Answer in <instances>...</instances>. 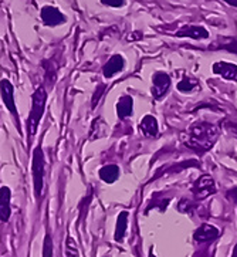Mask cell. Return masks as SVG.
<instances>
[{"mask_svg": "<svg viewBox=\"0 0 237 257\" xmlns=\"http://www.w3.org/2000/svg\"><path fill=\"white\" fill-rule=\"evenodd\" d=\"M139 130L141 133L144 134L148 138H156L158 134H159V125H158V119L155 116L147 114L141 119L139 122Z\"/></svg>", "mask_w": 237, "mask_h": 257, "instance_id": "13", "label": "cell"}, {"mask_svg": "<svg viewBox=\"0 0 237 257\" xmlns=\"http://www.w3.org/2000/svg\"><path fill=\"white\" fill-rule=\"evenodd\" d=\"M190 192L193 193L195 200L200 202V200H204L213 196L217 192V188H216L214 179L210 175H202L199 179H196L193 182L192 188H190Z\"/></svg>", "mask_w": 237, "mask_h": 257, "instance_id": "4", "label": "cell"}, {"mask_svg": "<svg viewBox=\"0 0 237 257\" xmlns=\"http://www.w3.org/2000/svg\"><path fill=\"white\" fill-rule=\"evenodd\" d=\"M44 152L40 145L33 151V159H32V175H33V186L34 196L37 203H40L41 196H43V188H44Z\"/></svg>", "mask_w": 237, "mask_h": 257, "instance_id": "3", "label": "cell"}, {"mask_svg": "<svg viewBox=\"0 0 237 257\" xmlns=\"http://www.w3.org/2000/svg\"><path fill=\"white\" fill-rule=\"evenodd\" d=\"M173 36L180 39H192V40H206L210 37L209 30L204 26L199 25H183L179 27Z\"/></svg>", "mask_w": 237, "mask_h": 257, "instance_id": "8", "label": "cell"}, {"mask_svg": "<svg viewBox=\"0 0 237 257\" xmlns=\"http://www.w3.org/2000/svg\"><path fill=\"white\" fill-rule=\"evenodd\" d=\"M10 199H12V191L9 186L0 188V220L2 223H8L12 215L10 207Z\"/></svg>", "mask_w": 237, "mask_h": 257, "instance_id": "12", "label": "cell"}, {"mask_svg": "<svg viewBox=\"0 0 237 257\" xmlns=\"http://www.w3.org/2000/svg\"><path fill=\"white\" fill-rule=\"evenodd\" d=\"M176 87H178V91L186 94V92H192L193 90H195V88L200 87V84H199V81H197V80H195V78H189V77H185L183 80H180Z\"/></svg>", "mask_w": 237, "mask_h": 257, "instance_id": "19", "label": "cell"}, {"mask_svg": "<svg viewBox=\"0 0 237 257\" xmlns=\"http://www.w3.org/2000/svg\"><path fill=\"white\" fill-rule=\"evenodd\" d=\"M46 101H47V91L46 88L40 85L36 88V91L32 95V109L29 112V118H27V134L32 138L37 134L39 125H40L41 118L44 114V108H46Z\"/></svg>", "mask_w": 237, "mask_h": 257, "instance_id": "2", "label": "cell"}, {"mask_svg": "<svg viewBox=\"0 0 237 257\" xmlns=\"http://www.w3.org/2000/svg\"><path fill=\"white\" fill-rule=\"evenodd\" d=\"M134 112V100L131 95H121L116 102V115L120 119H127Z\"/></svg>", "mask_w": 237, "mask_h": 257, "instance_id": "14", "label": "cell"}, {"mask_svg": "<svg viewBox=\"0 0 237 257\" xmlns=\"http://www.w3.org/2000/svg\"><path fill=\"white\" fill-rule=\"evenodd\" d=\"M104 6L106 8H112V9H120L125 6L127 0H99Z\"/></svg>", "mask_w": 237, "mask_h": 257, "instance_id": "23", "label": "cell"}, {"mask_svg": "<svg viewBox=\"0 0 237 257\" xmlns=\"http://www.w3.org/2000/svg\"><path fill=\"white\" fill-rule=\"evenodd\" d=\"M41 22L47 27H57L67 23V16L60 10V9L54 8V6H43L40 10Z\"/></svg>", "mask_w": 237, "mask_h": 257, "instance_id": "7", "label": "cell"}, {"mask_svg": "<svg viewBox=\"0 0 237 257\" xmlns=\"http://www.w3.org/2000/svg\"><path fill=\"white\" fill-rule=\"evenodd\" d=\"M128 219H130V213L127 210L120 212V215L116 217V226H115L114 239L115 241L121 243L125 237V234L128 232Z\"/></svg>", "mask_w": 237, "mask_h": 257, "instance_id": "15", "label": "cell"}, {"mask_svg": "<svg viewBox=\"0 0 237 257\" xmlns=\"http://www.w3.org/2000/svg\"><path fill=\"white\" fill-rule=\"evenodd\" d=\"M219 126L207 122V121H199L189 126L182 135L183 145L195 152L199 157H203L209 151L213 150L216 142L219 140Z\"/></svg>", "mask_w": 237, "mask_h": 257, "instance_id": "1", "label": "cell"}, {"mask_svg": "<svg viewBox=\"0 0 237 257\" xmlns=\"http://www.w3.org/2000/svg\"><path fill=\"white\" fill-rule=\"evenodd\" d=\"M125 64L127 63H125V58H124L123 54H114L108 58V61L102 66V75L106 80H111L112 77L124 71Z\"/></svg>", "mask_w": 237, "mask_h": 257, "instance_id": "10", "label": "cell"}, {"mask_svg": "<svg viewBox=\"0 0 237 257\" xmlns=\"http://www.w3.org/2000/svg\"><path fill=\"white\" fill-rule=\"evenodd\" d=\"M149 257H156L155 254H154V251H152V250H151V251H149Z\"/></svg>", "mask_w": 237, "mask_h": 257, "instance_id": "28", "label": "cell"}, {"mask_svg": "<svg viewBox=\"0 0 237 257\" xmlns=\"http://www.w3.org/2000/svg\"><path fill=\"white\" fill-rule=\"evenodd\" d=\"M106 87L102 84V85H99L98 88L95 90V92H94V95H92V108H95L97 107V104H98V101H99V97L104 94V90H105Z\"/></svg>", "mask_w": 237, "mask_h": 257, "instance_id": "24", "label": "cell"}, {"mask_svg": "<svg viewBox=\"0 0 237 257\" xmlns=\"http://www.w3.org/2000/svg\"><path fill=\"white\" fill-rule=\"evenodd\" d=\"M213 74L220 75L227 81H234L237 78V64L229 61H216L212 66Z\"/></svg>", "mask_w": 237, "mask_h": 257, "instance_id": "11", "label": "cell"}, {"mask_svg": "<svg viewBox=\"0 0 237 257\" xmlns=\"http://www.w3.org/2000/svg\"><path fill=\"white\" fill-rule=\"evenodd\" d=\"M226 198H227L233 205H236L237 206V186H234V188H230L229 191L226 192Z\"/></svg>", "mask_w": 237, "mask_h": 257, "instance_id": "25", "label": "cell"}, {"mask_svg": "<svg viewBox=\"0 0 237 257\" xmlns=\"http://www.w3.org/2000/svg\"><path fill=\"white\" fill-rule=\"evenodd\" d=\"M172 87L171 75L165 71H156L152 75V88H151V94L154 97V100L159 101L164 98L165 95L169 92Z\"/></svg>", "mask_w": 237, "mask_h": 257, "instance_id": "5", "label": "cell"}, {"mask_svg": "<svg viewBox=\"0 0 237 257\" xmlns=\"http://www.w3.org/2000/svg\"><path fill=\"white\" fill-rule=\"evenodd\" d=\"M210 50H223L231 54H237V36L217 39V42H214L210 46Z\"/></svg>", "mask_w": 237, "mask_h": 257, "instance_id": "16", "label": "cell"}, {"mask_svg": "<svg viewBox=\"0 0 237 257\" xmlns=\"http://www.w3.org/2000/svg\"><path fill=\"white\" fill-rule=\"evenodd\" d=\"M221 2H224L226 5H229V6H231V8L237 9V0H221Z\"/></svg>", "mask_w": 237, "mask_h": 257, "instance_id": "26", "label": "cell"}, {"mask_svg": "<svg viewBox=\"0 0 237 257\" xmlns=\"http://www.w3.org/2000/svg\"><path fill=\"white\" fill-rule=\"evenodd\" d=\"M220 236V230L210 223H203L193 232V240L196 243H212Z\"/></svg>", "mask_w": 237, "mask_h": 257, "instance_id": "9", "label": "cell"}, {"mask_svg": "<svg viewBox=\"0 0 237 257\" xmlns=\"http://www.w3.org/2000/svg\"><path fill=\"white\" fill-rule=\"evenodd\" d=\"M197 209V200L190 199H180L178 203V210L180 213H186V215H192Z\"/></svg>", "mask_w": 237, "mask_h": 257, "instance_id": "21", "label": "cell"}, {"mask_svg": "<svg viewBox=\"0 0 237 257\" xmlns=\"http://www.w3.org/2000/svg\"><path fill=\"white\" fill-rule=\"evenodd\" d=\"M106 134V124L104 122L102 118H97L94 122H92V126H91V133L90 138L91 140H95V138H104Z\"/></svg>", "mask_w": 237, "mask_h": 257, "instance_id": "18", "label": "cell"}, {"mask_svg": "<svg viewBox=\"0 0 237 257\" xmlns=\"http://www.w3.org/2000/svg\"><path fill=\"white\" fill-rule=\"evenodd\" d=\"M99 179L105 183H114L118 181L120 178V166L115 164H109V165H104L98 171Z\"/></svg>", "mask_w": 237, "mask_h": 257, "instance_id": "17", "label": "cell"}, {"mask_svg": "<svg viewBox=\"0 0 237 257\" xmlns=\"http://www.w3.org/2000/svg\"><path fill=\"white\" fill-rule=\"evenodd\" d=\"M64 256L66 257H80V250H78V244L74 240L71 236H67L66 246H64Z\"/></svg>", "mask_w": 237, "mask_h": 257, "instance_id": "20", "label": "cell"}, {"mask_svg": "<svg viewBox=\"0 0 237 257\" xmlns=\"http://www.w3.org/2000/svg\"><path fill=\"white\" fill-rule=\"evenodd\" d=\"M54 256V246H53V239L50 233H46L44 241H43V257H53Z\"/></svg>", "mask_w": 237, "mask_h": 257, "instance_id": "22", "label": "cell"}, {"mask_svg": "<svg viewBox=\"0 0 237 257\" xmlns=\"http://www.w3.org/2000/svg\"><path fill=\"white\" fill-rule=\"evenodd\" d=\"M0 91H2V101H3V105L9 109V112L15 116L17 125H20V119H19V111L16 107V101H15V88L12 83L6 80V78H2L0 81Z\"/></svg>", "mask_w": 237, "mask_h": 257, "instance_id": "6", "label": "cell"}, {"mask_svg": "<svg viewBox=\"0 0 237 257\" xmlns=\"http://www.w3.org/2000/svg\"><path fill=\"white\" fill-rule=\"evenodd\" d=\"M231 257H237V243L236 246H234V249H233V254H231Z\"/></svg>", "mask_w": 237, "mask_h": 257, "instance_id": "27", "label": "cell"}]
</instances>
